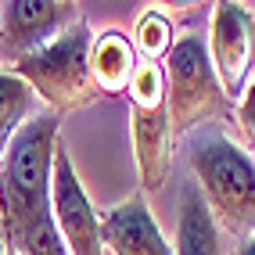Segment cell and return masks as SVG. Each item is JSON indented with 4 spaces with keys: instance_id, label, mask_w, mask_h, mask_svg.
Wrapping results in <instances>:
<instances>
[{
    "instance_id": "3",
    "label": "cell",
    "mask_w": 255,
    "mask_h": 255,
    "mask_svg": "<svg viewBox=\"0 0 255 255\" xmlns=\"http://www.w3.org/2000/svg\"><path fill=\"white\" fill-rule=\"evenodd\" d=\"M90 43H94L90 25L79 22L65 36H58L50 47H43L40 54L22 58L11 72L22 76L32 87V94L54 108V115L87 108L90 101L101 97L97 83L90 76Z\"/></svg>"
},
{
    "instance_id": "12",
    "label": "cell",
    "mask_w": 255,
    "mask_h": 255,
    "mask_svg": "<svg viewBox=\"0 0 255 255\" xmlns=\"http://www.w3.org/2000/svg\"><path fill=\"white\" fill-rule=\"evenodd\" d=\"M32 105L36 94L29 83L14 72H0V147L11 144L14 133L32 119Z\"/></svg>"
},
{
    "instance_id": "13",
    "label": "cell",
    "mask_w": 255,
    "mask_h": 255,
    "mask_svg": "<svg viewBox=\"0 0 255 255\" xmlns=\"http://www.w3.org/2000/svg\"><path fill=\"white\" fill-rule=\"evenodd\" d=\"M133 47H137V54H144V61L151 65H158L162 58L173 54V25H169L165 14L158 11H144L140 14V22H137V32H133Z\"/></svg>"
},
{
    "instance_id": "1",
    "label": "cell",
    "mask_w": 255,
    "mask_h": 255,
    "mask_svg": "<svg viewBox=\"0 0 255 255\" xmlns=\"http://www.w3.org/2000/svg\"><path fill=\"white\" fill-rule=\"evenodd\" d=\"M58 155V115L43 112L14 133L0 173V237L18 255H69L54 219L50 176Z\"/></svg>"
},
{
    "instance_id": "8",
    "label": "cell",
    "mask_w": 255,
    "mask_h": 255,
    "mask_svg": "<svg viewBox=\"0 0 255 255\" xmlns=\"http://www.w3.org/2000/svg\"><path fill=\"white\" fill-rule=\"evenodd\" d=\"M101 237L112 255H176L140 194H129L108 216H101Z\"/></svg>"
},
{
    "instance_id": "11",
    "label": "cell",
    "mask_w": 255,
    "mask_h": 255,
    "mask_svg": "<svg viewBox=\"0 0 255 255\" xmlns=\"http://www.w3.org/2000/svg\"><path fill=\"white\" fill-rule=\"evenodd\" d=\"M176 255H223L219 223L209 209L198 183H187L180 194V219H176Z\"/></svg>"
},
{
    "instance_id": "15",
    "label": "cell",
    "mask_w": 255,
    "mask_h": 255,
    "mask_svg": "<svg viewBox=\"0 0 255 255\" xmlns=\"http://www.w3.org/2000/svg\"><path fill=\"white\" fill-rule=\"evenodd\" d=\"M234 126L241 129L245 147L255 151V76H252L248 90H245V97H241V105H237V112H234Z\"/></svg>"
},
{
    "instance_id": "4",
    "label": "cell",
    "mask_w": 255,
    "mask_h": 255,
    "mask_svg": "<svg viewBox=\"0 0 255 255\" xmlns=\"http://www.w3.org/2000/svg\"><path fill=\"white\" fill-rule=\"evenodd\" d=\"M165 108L173 133H198V126L223 115V87L212 69L209 43L201 36L176 40L173 54L165 58Z\"/></svg>"
},
{
    "instance_id": "10",
    "label": "cell",
    "mask_w": 255,
    "mask_h": 255,
    "mask_svg": "<svg viewBox=\"0 0 255 255\" xmlns=\"http://www.w3.org/2000/svg\"><path fill=\"white\" fill-rule=\"evenodd\" d=\"M140 69L137 47L123 29H105L90 43V76L101 94H126L133 72Z\"/></svg>"
},
{
    "instance_id": "5",
    "label": "cell",
    "mask_w": 255,
    "mask_h": 255,
    "mask_svg": "<svg viewBox=\"0 0 255 255\" xmlns=\"http://www.w3.org/2000/svg\"><path fill=\"white\" fill-rule=\"evenodd\" d=\"M79 22V7L65 0H7L0 4V61L14 69Z\"/></svg>"
},
{
    "instance_id": "16",
    "label": "cell",
    "mask_w": 255,
    "mask_h": 255,
    "mask_svg": "<svg viewBox=\"0 0 255 255\" xmlns=\"http://www.w3.org/2000/svg\"><path fill=\"white\" fill-rule=\"evenodd\" d=\"M237 255H255V237H252V241H241V245H237Z\"/></svg>"
},
{
    "instance_id": "18",
    "label": "cell",
    "mask_w": 255,
    "mask_h": 255,
    "mask_svg": "<svg viewBox=\"0 0 255 255\" xmlns=\"http://www.w3.org/2000/svg\"><path fill=\"white\" fill-rule=\"evenodd\" d=\"M0 173H4V147H0Z\"/></svg>"
},
{
    "instance_id": "7",
    "label": "cell",
    "mask_w": 255,
    "mask_h": 255,
    "mask_svg": "<svg viewBox=\"0 0 255 255\" xmlns=\"http://www.w3.org/2000/svg\"><path fill=\"white\" fill-rule=\"evenodd\" d=\"M209 58L227 97H241L248 90V72L255 58V18L241 4H216L212 11V40Z\"/></svg>"
},
{
    "instance_id": "9",
    "label": "cell",
    "mask_w": 255,
    "mask_h": 255,
    "mask_svg": "<svg viewBox=\"0 0 255 255\" xmlns=\"http://www.w3.org/2000/svg\"><path fill=\"white\" fill-rule=\"evenodd\" d=\"M129 129H133V155L144 191H158L173 169V123L169 108H129Z\"/></svg>"
},
{
    "instance_id": "17",
    "label": "cell",
    "mask_w": 255,
    "mask_h": 255,
    "mask_svg": "<svg viewBox=\"0 0 255 255\" xmlns=\"http://www.w3.org/2000/svg\"><path fill=\"white\" fill-rule=\"evenodd\" d=\"M0 255H18V252H11V248L4 245V237H0Z\"/></svg>"
},
{
    "instance_id": "14",
    "label": "cell",
    "mask_w": 255,
    "mask_h": 255,
    "mask_svg": "<svg viewBox=\"0 0 255 255\" xmlns=\"http://www.w3.org/2000/svg\"><path fill=\"white\" fill-rule=\"evenodd\" d=\"M126 97H129V108H162L165 97H169L165 69H162V65H151V61H140V69L133 72V79H129Z\"/></svg>"
},
{
    "instance_id": "2",
    "label": "cell",
    "mask_w": 255,
    "mask_h": 255,
    "mask_svg": "<svg viewBox=\"0 0 255 255\" xmlns=\"http://www.w3.org/2000/svg\"><path fill=\"white\" fill-rule=\"evenodd\" d=\"M194 183L205 194L216 223L237 241L255 237V165L223 129H198L187 140Z\"/></svg>"
},
{
    "instance_id": "6",
    "label": "cell",
    "mask_w": 255,
    "mask_h": 255,
    "mask_svg": "<svg viewBox=\"0 0 255 255\" xmlns=\"http://www.w3.org/2000/svg\"><path fill=\"white\" fill-rule=\"evenodd\" d=\"M50 201H54V219L61 230V241L69 255H105V237H101V219L90 205L87 191L76 176V165L69 151L58 144L54 155V176H50Z\"/></svg>"
}]
</instances>
